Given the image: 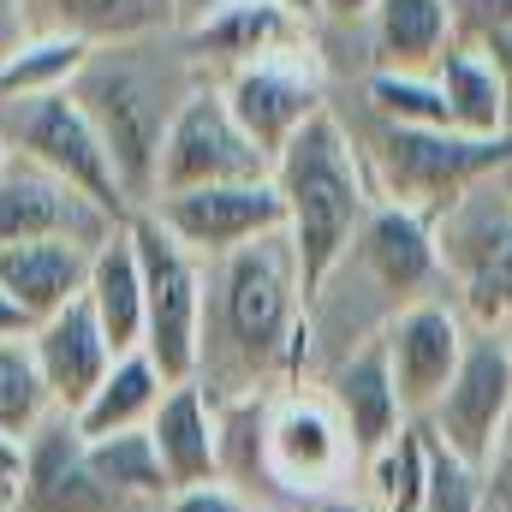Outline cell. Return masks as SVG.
<instances>
[{"instance_id":"obj_1","label":"cell","mask_w":512,"mask_h":512,"mask_svg":"<svg viewBox=\"0 0 512 512\" xmlns=\"http://www.w3.org/2000/svg\"><path fill=\"white\" fill-rule=\"evenodd\" d=\"M197 387L215 405L310 387L304 274H298V256L286 245V233L203 262Z\"/></svg>"},{"instance_id":"obj_2","label":"cell","mask_w":512,"mask_h":512,"mask_svg":"<svg viewBox=\"0 0 512 512\" xmlns=\"http://www.w3.org/2000/svg\"><path fill=\"white\" fill-rule=\"evenodd\" d=\"M209 84V66L197 60L185 30H155L131 42L90 48L84 72L72 78V102L96 126L131 215L155 203L161 191V143L179 120V108Z\"/></svg>"},{"instance_id":"obj_3","label":"cell","mask_w":512,"mask_h":512,"mask_svg":"<svg viewBox=\"0 0 512 512\" xmlns=\"http://www.w3.org/2000/svg\"><path fill=\"white\" fill-rule=\"evenodd\" d=\"M417 298H447L441 292V256H435V221L376 203L358 227L346 256L316 280L304 298V328H310V387L352 352L376 346L387 322L411 310Z\"/></svg>"},{"instance_id":"obj_4","label":"cell","mask_w":512,"mask_h":512,"mask_svg":"<svg viewBox=\"0 0 512 512\" xmlns=\"http://www.w3.org/2000/svg\"><path fill=\"white\" fill-rule=\"evenodd\" d=\"M274 191L286 203V245L298 256L304 298H310L316 280L358 239L364 215L376 209V185H370V173H364V161H358L334 108H322L274 155Z\"/></svg>"},{"instance_id":"obj_5","label":"cell","mask_w":512,"mask_h":512,"mask_svg":"<svg viewBox=\"0 0 512 512\" xmlns=\"http://www.w3.org/2000/svg\"><path fill=\"white\" fill-rule=\"evenodd\" d=\"M328 108L340 114V126L352 137L376 203H399L423 221H441L471 185L495 179L512 161V131L501 137H465V131H411V126H382L370 120L358 102L328 96Z\"/></svg>"},{"instance_id":"obj_6","label":"cell","mask_w":512,"mask_h":512,"mask_svg":"<svg viewBox=\"0 0 512 512\" xmlns=\"http://www.w3.org/2000/svg\"><path fill=\"white\" fill-rule=\"evenodd\" d=\"M435 256L441 292L465 328L512 334V197L501 191V173L471 185L435 221Z\"/></svg>"},{"instance_id":"obj_7","label":"cell","mask_w":512,"mask_h":512,"mask_svg":"<svg viewBox=\"0 0 512 512\" xmlns=\"http://www.w3.org/2000/svg\"><path fill=\"white\" fill-rule=\"evenodd\" d=\"M143 268V352L167 382H197V334H203V262L185 251L149 209L126 221Z\"/></svg>"},{"instance_id":"obj_8","label":"cell","mask_w":512,"mask_h":512,"mask_svg":"<svg viewBox=\"0 0 512 512\" xmlns=\"http://www.w3.org/2000/svg\"><path fill=\"white\" fill-rule=\"evenodd\" d=\"M358 453L322 387H286L268 399V483L280 507L352 489Z\"/></svg>"},{"instance_id":"obj_9","label":"cell","mask_w":512,"mask_h":512,"mask_svg":"<svg viewBox=\"0 0 512 512\" xmlns=\"http://www.w3.org/2000/svg\"><path fill=\"white\" fill-rule=\"evenodd\" d=\"M0 143H6L18 161H36V167L60 173L66 185H78L84 197H96L114 221H131V203H126V191H120V173H114V161H108L96 126L84 120V108L72 102V90L0 102Z\"/></svg>"},{"instance_id":"obj_10","label":"cell","mask_w":512,"mask_h":512,"mask_svg":"<svg viewBox=\"0 0 512 512\" xmlns=\"http://www.w3.org/2000/svg\"><path fill=\"white\" fill-rule=\"evenodd\" d=\"M507 417H512V340L507 334L471 328L453 382H447V393L435 399V411H429L423 423H429L435 447H447L453 459L489 471Z\"/></svg>"},{"instance_id":"obj_11","label":"cell","mask_w":512,"mask_h":512,"mask_svg":"<svg viewBox=\"0 0 512 512\" xmlns=\"http://www.w3.org/2000/svg\"><path fill=\"white\" fill-rule=\"evenodd\" d=\"M251 179H274V161L256 149L245 126L233 120L221 84L209 78L167 131L161 143V191H203V185H251Z\"/></svg>"},{"instance_id":"obj_12","label":"cell","mask_w":512,"mask_h":512,"mask_svg":"<svg viewBox=\"0 0 512 512\" xmlns=\"http://www.w3.org/2000/svg\"><path fill=\"white\" fill-rule=\"evenodd\" d=\"M149 215L197 256V262H215V256H233V251H245V245H256V239L286 233V203H280L274 179L167 191V197L149 203Z\"/></svg>"},{"instance_id":"obj_13","label":"cell","mask_w":512,"mask_h":512,"mask_svg":"<svg viewBox=\"0 0 512 512\" xmlns=\"http://www.w3.org/2000/svg\"><path fill=\"white\" fill-rule=\"evenodd\" d=\"M126 221H114L96 197L66 185L60 173L36 161H6L0 173V245H30V239H66L84 251H102Z\"/></svg>"},{"instance_id":"obj_14","label":"cell","mask_w":512,"mask_h":512,"mask_svg":"<svg viewBox=\"0 0 512 512\" xmlns=\"http://www.w3.org/2000/svg\"><path fill=\"white\" fill-rule=\"evenodd\" d=\"M215 84H221L233 120L245 126V137H251L268 161H274L298 131L328 108V78H322L316 54H292V60L245 66V72H227V78H215Z\"/></svg>"},{"instance_id":"obj_15","label":"cell","mask_w":512,"mask_h":512,"mask_svg":"<svg viewBox=\"0 0 512 512\" xmlns=\"http://www.w3.org/2000/svg\"><path fill=\"white\" fill-rule=\"evenodd\" d=\"M465 316L447 304V298H417L411 310H399L382 334L387 370H393V387H399V405L411 423H423L435 411V399L447 393L459 358H465Z\"/></svg>"},{"instance_id":"obj_16","label":"cell","mask_w":512,"mask_h":512,"mask_svg":"<svg viewBox=\"0 0 512 512\" xmlns=\"http://www.w3.org/2000/svg\"><path fill=\"white\" fill-rule=\"evenodd\" d=\"M18 512H131V507L102 489V477L90 465V441L78 435V423L66 411H54L24 441Z\"/></svg>"},{"instance_id":"obj_17","label":"cell","mask_w":512,"mask_h":512,"mask_svg":"<svg viewBox=\"0 0 512 512\" xmlns=\"http://www.w3.org/2000/svg\"><path fill=\"white\" fill-rule=\"evenodd\" d=\"M185 36H191L197 60L209 66V78L310 54V24L292 18L280 0H221L209 18L185 24Z\"/></svg>"},{"instance_id":"obj_18","label":"cell","mask_w":512,"mask_h":512,"mask_svg":"<svg viewBox=\"0 0 512 512\" xmlns=\"http://www.w3.org/2000/svg\"><path fill=\"white\" fill-rule=\"evenodd\" d=\"M30 358H36V370H42V382L54 393V411H78L102 376L114 370V346H108V334H102V322H96V310L84 304V298H72L66 310H54V316H42L36 328H30Z\"/></svg>"},{"instance_id":"obj_19","label":"cell","mask_w":512,"mask_h":512,"mask_svg":"<svg viewBox=\"0 0 512 512\" xmlns=\"http://www.w3.org/2000/svg\"><path fill=\"white\" fill-rule=\"evenodd\" d=\"M24 36H72V42H131L155 30H185L179 0H12Z\"/></svg>"},{"instance_id":"obj_20","label":"cell","mask_w":512,"mask_h":512,"mask_svg":"<svg viewBox=\"0 0 512 512\" xmlns=\"http://www.w3.org/2000/svg\"><path fill=\"white\" fill-rule=\"evenodd\" d=\"M316 387H322V393H328V405L340 411V423H346V435H352L358 465H364V459H376L387 441L411 423V417H405V405H399V387H393V370H387L382 340H376V346H364V352H352L346 364H334Z\"/></svg>"},{"instance_id":"obj_21","label":"cell","mask_w":512,"mask_h":512,"mask_svg":"<svg viewBox=\"0 0 512 512\" xmlns=\"http://www.w3.org/2000/svg\"><path fill=\"white\" fill-rule=\"evenodd\" d=\"M459 42L447 0H376L364 24V66L370 72H417L435 78L447 48Z\"/></svg>"},{"instance_id":"obj_22","label":"cell","mask_w":512,"mask_h":512,"mask_svg":"<svg viewBox=\"0 0 512 512\" xmlns=\"http://www.w3.org/2000/svg\"><path fill=\"white\" fill-rule=\"evenodd\" d=\"M149 441L161 453V471L173 489L221 483L215 477V399L197 382H173L149 417Z\"/></svg>"},{"instance_id":"obj_23","label":"cell","mask_w":512,"mask_h":512,"mask_svg":"<svg viewBox=\"0 0 512 512\" xmlns=\"http://www.w3.org/2000/svg\"><path fill=\"white\" fill-rule=\"evenodd\" d=\"M90 256L84 245H66V239H30V245H0V286L12 292V304L42 322L54 310H66L72 298H84V280H90Z\"/></svg>"},{"instance_id":"obj_24","label":"cell","mask_w":512,"mask_h":512,"mask_svg":"<svg viewBox=\"0 0 512 512\" xmlns=\"http://www.w3.org/2000/svg\"><path fill=\"white\" fill-rule=\"evenodd\" d=\"M167 387L173 382L155 370L149 352H126V358H114V370L102 376V387L72 411V423H78L84 441H108V435H126V429H149V417H155V405H161Z\"/></svg>"},{"instance_id":"obj_25","label":"cell","mask_w":512,"mask_h":512,"mask_svg":"<svg viewBox=\"0 0 512 512\" xmlns=\"http://www.w3.org/2000/svg\"><path fill=\"white\" fill-rule=\"evenodd\" d=\"M84 304L96 310V322H102V334H108V346L120 358L126 352H143V268H137V251H131L126 227L90 256Z\"/></svg>"},{"instance_id":"obj_26","label":"cell","mask_w":512,"mask_h":512,"mask_svg":"<svg viewBox=\"0 0 512 512\" xmlns=\"http://www.w3.org/2000/svg\"><path fill=\"white\" fill-rule=\"evenodd\" d=\"M435 84L447 96V120L465 137H501L507 131V96H501V72L477 42H453L447 60L435 66Z\"/></svg>"},{"instance_id":"obj_27","label":"cell","mask_w":512,"mask_h":512,"mask_svg":"<svg viewBox=\"0 0 512 512\" xmlns=\"http://www.w3.org/2000/svg\"><path fill=\"white\" fill-rule=\"evenodd\" d=\"M429 453H435L429 423H405L376 459L358 465L352 489L370 501V512H417L423 489H429Z\"/></svg>"},{"instance_id":"obj_28","label":"cell","mask_w":512,"mask_h":512,"mask_svg":"<svg viewBox=\"0 0 512 512\" xmlns=\"http://www.w3.org/2000/svg\"><path fill=\"white\" fill-rule=\"evenodd\" d=\"M328 96H346V102H358V108H364L370 120H382V126L453 131L441 84H435V78H417V72H370V78H358V84H340V90H328Z\"/></svg>"},{"instance_id":"obj_29","label":"cell","mask_w":512,"mask_h":512,"mask_svg":"<svg viewBox=\"0 0 512 512\" xmlns=\"http://www.w3.org/2000/svg\"><path fill=\"white\" fill-rule=\"evenodd\" d=\"M90 465L102 477L108 495H120L131 512H161L173 483L161 471V453L149 441V429H126V435H108V441H90Z\"/></svg>"},{"instance_id":"obj_30","label":"cell","mask_w":512,"mask_h":512,"mask_svg":"<svg viewBox=\"0 0 512 512\" xmlns=\"http://www.w3.org/2000/svg\"><path fill=\"white\" fill-rule=\"evenodd\" d=\"M84 60H90V42H72V36H24L0 60V102L60 96V90H72V78L84 72Z\"/></svg>"},{"instance_id":"obj_31","label":"cell","mask_w":512,"mask_h":512,"mask_svg":"<svg viewBox=\"0 0 512 512\" xmlns=\"http://www.w3.org/2000/svg\"><path fill=\"white\" fill-rule=\"evenodd\" d=\"M48 417H54V393H48L36 358H30V334L0 340V435L30 441Z\"/></svg>"},{"instance_id":"obj_32","label":"cell","mask_w":512,"mask_h":512,"mask_svg":"<svg viewBox=\"0 0 512 512\" xmlns=\"http://www.w3.org/2000/svg\"><path fill=\"white\" fill-rule=\"evenodd\" d=\"M417 512H483V471L453 459L447 447L429 453V489Z\"/></svg>"},{"instance_id":"obj_33","label":"cell","mask_w":512,"mask_h":512,"mask_svg":"<svg viewBox=\"0 0 512 512\" xmlns=\"http://www.w3.org/2000/svg\"><path fill=\"white\" fill-rule=\"evenodd\" d=\"M459 42H489V36H512V0H447Z\"/></svg>"},{"instance_id":"obj_34","label":"cell","mask_w":512,"mask_h":512,"mask_svg":"<svg viewBox=\"0 0 512 512\" xmlns=\"http://www.w3.org/2000/svg\"><path fill=\"white\" fill-rule=\"evenodd\" d=\"M161 512H256V501H245L227 483H197V489H173Z\"/></svg>"},{"instance_id":"obj_35","label":"cell","mask_w":512,"mask_h":512,"mask_svg":"<svg viewBox=\"0 0 512 512\" xmlns=\"http://www.w3.org/2000/svg\"><path fill=\"white\" fill-rule=\"evenodd\" d=\"M483 512H512V417L495 441V459L483 471Z\"/></svg>"},{"instance_id":"obj_36","label":"cell","mask_w":512,"mask_h":512,"mask_svg":"<svg viewBox=\"0 0 512 512\" xmlns=\"http://www.w3.org/2000/svg\"><path fill=\"white\" fill-rule=\"evenodd\" d=\"M370 12H376V0H316L322 30H358V24H370Z\"/></svg>"},{"instance_id":"obj_37","label":"cell","mask_w":512,"mask_h":512,"mask_svg":"<svg viewBox=\"0 0 512 512\" xmlns=\"http://www.w3.org/2000/svg\"><path fill=\"white\" fill-rule=\"evenodd\" d=\"M489 60H495V72H501V96H507V131H512V36H489V42H477Z\"/></svg>"},{"instance_id":"obj_38","label":"cell","mask_w":512,"mask_h":512,"mask_svg":"<svg viewBox=\"0 0 512 512\" xmlns=\"http://www.w3.org/2000/svg\"><path fill=\"white\" fill-rule=\"evenodd\" d=\"M304 512H370V501H364L358 489H334V495H316V501H304Z\"/></svg>"},{"instance_id":"obj_39","label":"cell","mask_w":512,"mask_h":512,"mask_svg":"<svg viewBox=\"0 0 512 512\" xmlns=\"http://www.w3.org/2000/svg\"><path fill=\"white\" fill-rule=\"evenodd\" d=\"M30 328H36V322H30V316H24V310L12 304V292L0 286V340H24Z\"/></svg>"},{"instance_id":"obj_40","label":"cell","mask_w":512,"mask_h":512,"mask_svg":"<svg viewBox=\"0 0 512 512\" xmlns=\"http://www.w3.org/2000/svg\"><path fill=\"white\" fill-rule=\"evenodd\" d=\"M18 471H24V441L0 435V483H12V489H18Z\"/></svg>"},{"instance_id":"obj_41","label":"cell","mask_w":512,"mask_h":512,"mask_svg":"<svg viewBox=\"0 0 512 512\" xmlns=\"http://www.w3.org/2000/svg\"><path fill=\"white\" fill-rule=\"evenodd\" d=\"M18 42H24V30H18V12H12V0H0V60H6Z\"/></svg>"},{"instance_id":"obj_42","label":"cell","mask_w":512,"mask_h":512,"mask_svg":"<svg viewBox=\"0 0 512 512\" xmlns=\"http://www.w3.org/2000/svg\"><path fill=\"white\" fill-rule=\"evenodd\" d=\"M215 6H221V0H179V18H185V24H197V18H209Z\"/></svg>"},{"instance_id":"obj_43","label":"cell","mask_w":512,"mask_h":512,"mask_svg":"<svg viewBox=\"0 0 512 512\" xmlns=\"http://www.w3.org/2000/svg\"><path fill=\"white\" fill-rule=\"evenodd\" d=\"M292 18H304V24H316V0H280Z\"/></svg>"},{"instance_id":"obj_44","label":"cell","mask_w":512,"mask_h":512,"mask_svg":"<svg viewBox=\"0 0 512 512\" xmlns=\"http://www.w3.org/2000/svg\"><path fill=\"white\" fill-rule=\"evenodd\" d=\"M0 512H18V489L12 483H0Z\"/></svg>"},{"instance_id":"obj_45","label":"cell","mask_w":512,"mask_h":512,"mask_svg":"<svg viewBox=\"0 0 512 512\" xmlns=\"http://www.w3.org/2000/svg\"><path fill=\"white\" fill-rule=\"evenodd\" d=\"M501 191H507V197H512V161H507V167H501Z\"/></svg>"},{"instance_id":"obj_46","label":"cell","mask_w":512,"mask_h":512,"mask_svg":"<svg viewBox=\"0 0 512 512\" xmlns=\"http://www.w3.org/2000/svg\"><path fill=\"white\" fill-rule=\"evenodd\" d=\"M6 161H12V149H6V143H0V173H6Z\"/></svg>"},{"instance_id":"obj_47","label":"cell","mask_w":512,"mask_h":512,"mask_svg":"<svg viewBox=\"0 0 512 512\" xmlns=\"http://www.w3.org/2000/svg\"><path fill=\"white\" fill-rule=\"evenodd\" d=\"M256 512H304V507H256Z\"/></svg>"},{"instance_id":"obj_48","label":"cell","mask_w":512,"mask_h":512,"mask_svg":"<svg viewBox=\"0 0 512 512\" xmlns=\"http://www.w3.org/2000/svg\"><path fill=\"white\" fill-rule=\"evenodd\" d=\"M507 340H512V334H507Z\"/></svg>"}]
</instances>
